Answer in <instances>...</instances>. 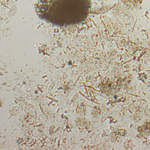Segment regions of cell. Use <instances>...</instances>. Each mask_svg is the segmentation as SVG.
Instances as JSON below:
<instances>
[{
  "label": "cell",
  "instance_id": "1",
  "mask_svg": "<svg viewBox=\"0 0 150 150\" xmlns=\"http://www.w3.org/2000/svg\"><path fill=\"white\" fill-rule=\"evenodd\" d=\"M90 0H39L36 11L41 19L57 26L81 22L87 16Z\"/></svg>",
  "mask_w": 150,
  "mask_h": 150
}]
</instances>
